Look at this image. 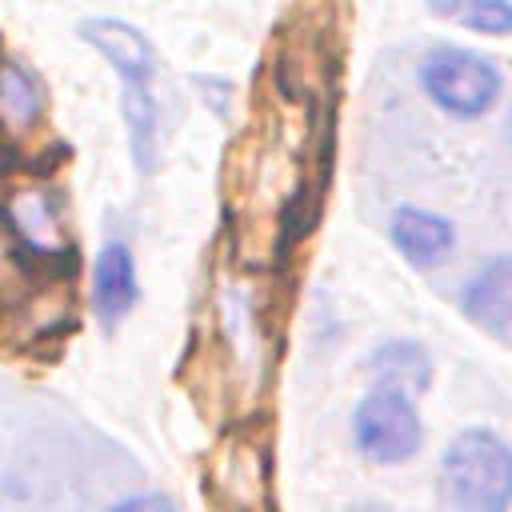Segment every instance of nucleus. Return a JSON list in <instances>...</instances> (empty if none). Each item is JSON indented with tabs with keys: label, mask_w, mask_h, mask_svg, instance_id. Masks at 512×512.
<instances>
[{
	"label": "nucleus",
	"mask_w": 512,
	"mask_h": 512,
	"mask_svg": "<svg viewBox=\"0 0 512 512\" xmlns=\"http://www.w3.org/2000/svg\"><path fill=\"white\" fill-rule=\"evenodd\" d=\"M444 488L456 512H504L512 504V448L492 432H464L444 452Z\"/></svg>",
	"instance_id": "f257e3e1"
},
{
	"label": "nucleus",
	"mask_w": 512,
	"mask_h": 512,
	"mask_svg": "<svg viewBox=\"0 0 512 512\" xmlns=\"http://www.w3.org/2000/svg\"><path fill=\"white\" fill-rule=\"evenodd\" d=\"M420 84L436 108L472 120L488 112L500 96V68L468 48H432L420 64Z\"/></svg>",
	"instance_id": "f03ea898"
},
{
	"label": "nucleus",
	"mask_w": 512,
	"mask_h": 512,
	"mask_svg": "<svg viewBox=\"0 0 512 512\" xmlns=\"http://www.w3.org/2000/svg\"><path fill=\"white\" fill-rule=\"evenodd\" d=\"M352 432H356V448L376 464H400L420 448L416 408L396 388H380L364 396L352 416Z\"/></svg>",
	"instance_id": "7ed1b4c3"
},
{
	"label": "nucleus",
	"mask_w": 512,
	"mask_h": 512,
	"mask_svg": "<svg viewBox=\"0 0 512 512\" xmlns=\"http://www.w3.org/2000/svg\"><path fill=\"white\" fill-rule=\"evenodd\" d=\"M4 220L8 228L16 232L20 248L32 256V260H56V264H72V252L64 248V236H60V220H56V208L44 192L36 188H20L8 196L4 204Z\"/></svg>",
	"instance_id": "20e7f679"
},
{
	"label": "nucleus",
	"mask_w": 512,
	"mask_h": 512,
	"mask_svg": "<svg viewBox=\"0 0 512 512\" xmlns=\"http://www.w3.org/2000/svg\"><path fill=\"white\" fill-rule=\"evenodd\" d=\"M76 36L84 44H92L112 68L116 76H136V80H152L156 72V48L148 44V36L140 28H132L128 20L116 16H88L76 24Z\"/></svg>",
	"instance_id": "39448f33"
},
{
	"label": "nucleus",
	"mask_w": 512,
	"mask_h": 512,
	"mask_svg": "<svg viewBox=\"0 0 512 512\" xmlns=\"http://www.w3.org/2000/svg\"><path fill=\"white\" fill-rule=\"evenodd\" d=\"M92 304L100 312V320L116 324L132 304H136V264L128 244L112 240L96 252V268H92Z\"/></svg>",
	"instance_id": "423d86ee"
},
{
	"label": "nucleus",
	"mask_w": 512,
	"mask_h": 512,
	"mask_svg": "<svg viewBox=\"0 0 512 512\" xmlns=\"http://www.w3.org/2000/svg\"><path fill=\"white\" fill-rule=\"evenodd\" d=\"M388 232H392V244L412 264H420V268L440 264L452 252V240H456L452 224L444 216H436V212H424V208H400V212H392Z\"/></svg>",
	"instance_id": "0eeeda50"
},
{
	"label": "nucleus",
	"mask_w": 512,
	"mask_h": 512,
	"mask_svg": "<svg viewBox=\"0 0 512 512\" xmlns=\"http://www.w3.org/2000/svg\"><path fill=\"white\" fill-rule=\"evenodd\" d=\"M464 312L476 324H484L488 332L508 336V328H512V256L488 264L472 280V288L464 296Z\"/></svg>",
	"instance_id": "6e6552de"
},
{
	"label": "nucleus",
	"mask_w": 512,
	"mask_h": 512,
	"mask_svg": "<svg viewBox=\"0 0 512 512\" xmlns=\"http://www.w3.org/2000/svg\"><path fill=\"white\" fill-rule=\"evenodd\" d=\"M120 108H124V124H128V144H132L136 168H140V172H152V164H156L160 108H156V100H152L148 80L120 76Z\"/></svg>",
	"instance_id": "1a4fd4ad"
},
{
	"label": "nucleus",
	"mask_w": 512,
	"mask_h": 512,
	"mask_svg": "<svg viewBox=\"0 0 512 512\" xmlns=\"http://www.w3.org/2000/svg\"><path fill=\"white\" fill-rule=\"evenodd\" d=\"M40 108H44V96H40L36 76L24 64L4 60L0 64V116L12 128H32L36 116H40Z\"/></svg>",
	"instance_id": "9d476101"
},
{
	"label": "nucleus",
	"mask_w": 512,
	"mask_h": 512,
	"mask_svg": "<svg viewBox=\"0 0 512 512\" xmlns=\"http://www.w3.org/2000/svg\"><path fill=\"white\" fill-rule=\"evenodd\" d=\"M428 8L472 32H488V36L512 32V0H428Z\"/></svg>",
	"instance_id": "9b49d317"
},
{
	"label": "nucleus",
	"mask_w": 512,
	"mask_h": 512,
	"mask_svg": "<svg viewBox=\"0 0 512 512\" xmlns=\"http://www.w3.org/2000/svg\"><path fill=\"white\" fill-rule=\"evenodd\" d=\"M372 372L388 384V388H424L432 368H428V356L420 344H384L376 356H372Z\"/></svg>",
	"instance_id": "f8f14e48"
},
{
	"label": "nucleus",
	"mask_w": 512,
	"mask_h": 512,
	"mask_svg": "<svg viewBox=\"0 0 512 512\" xmlns=\"http://www.w3.org/2000/svg\"><path fill=\"white\" fill-rule=\"evenodd\" d=\"M112 512H176V504L168 496H136V500L116 504Z\"/></svg>",
	"instance_id": "ddd939ff"
},
{
	"label": "nucleus",
	"mask_w": 512,
	"mask_h": 512,
	"mask_svg": "<svg viewBox=\"0 0 512 512\" xmlns=\"http://www.w3.org/2000/svg\"><path fill=\"white\" fill-rule=\"evenodd\" d=\"M508 140H512V132H508Z\"/></svg>",
	"instance_id": "4468645a"
}]
</instances>
